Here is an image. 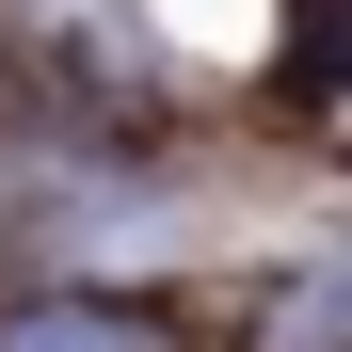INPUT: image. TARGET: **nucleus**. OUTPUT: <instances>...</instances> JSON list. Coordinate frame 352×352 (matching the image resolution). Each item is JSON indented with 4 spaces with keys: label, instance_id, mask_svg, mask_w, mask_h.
Listing matches in <instances>:
<instances>
[{
    "label": "nucleus",
    "instance_id": "f257e3e1",
    "mask_svg": "<svg viewBox=\"0 0 352 352\" xmlns=\"http://www.w3.org/2000/svg\"><path fill=\"white\" fill-rule=\"evenodd\" d=\"M0 352H176V336H160L144 305H32Z\"/></svg>",
    "mask_w": 352,
    "mask_h": 352
}]
</instances>
